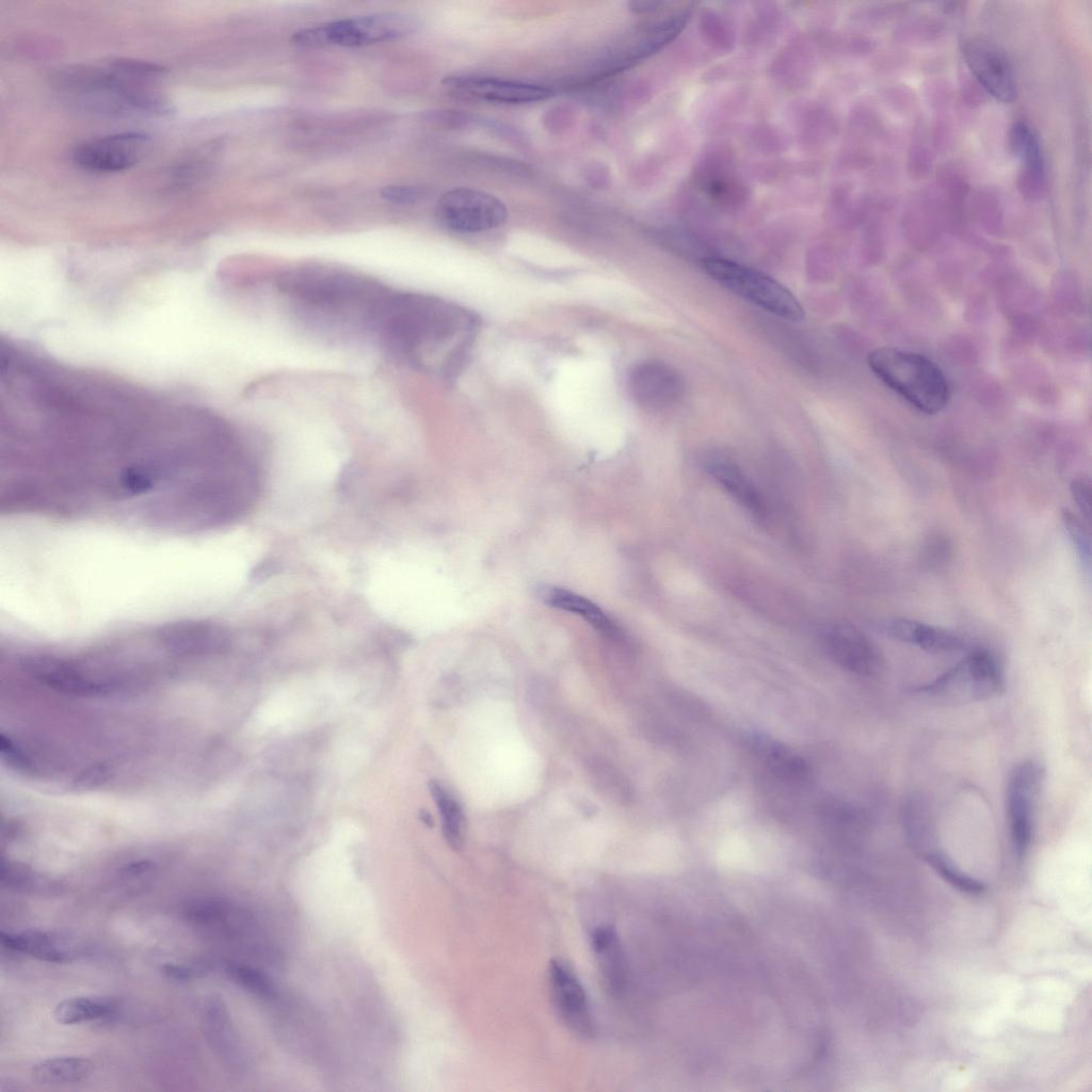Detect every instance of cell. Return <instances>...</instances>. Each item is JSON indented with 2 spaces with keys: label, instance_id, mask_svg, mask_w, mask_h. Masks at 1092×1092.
<instances>
[{
  "label": "cell",
  "instance_id": "cell-29",
  "mask_svg": "<svg viewBox=\"0 0 1092 1092\" xmlns=\"http://www.w3.org/2000/svg\"><path fill=\"white\" fill-rule=\"evenodd\" d=\"M928 864L950 885L968 894H980L984 885L980 881L961 871L945 854L929 852L926 855Z\"/></svg>",
  "mask_w": 1092,
  "mask_h": 1092
},
{
  "label": "cell",
  "instance_id": "cell-4",
  "mask_svg": "<svg viewBox=\"0 0 1092 1092\" xmlns=\"http://www.w3.org/2000/svg\"><path fill=\"white\" fill-rule=\"evenodd\" d=\"M417 27V20L407 13L385 12L302 29L293 33L291 41L305 48L358 47L405 37Z\"/></svg>",
  "mask_w": 1092,
  "mask_h": 1092
},
{
  "label": "cell",
  "instance_id": "cell-8",
  "mask_svg": "<svg viewBox=\"0 0 1092 1092\" xmlns=\"http://www.w3.org/2000/svg\"><path fill=\"white\" fill-rule=\"evenodd\" d=\"M1042 780L1043 769L1032 759L1015 765L1008 776L1006 810L1012 847L1018 857L1026 854L1033 838Z\"/></svg>",
  "mask_w": 1092,
  "mask_h": 1092
},
{
  "label": "cell",
  "instance_id": "cell-28",
  "mask_svg": "<svg viewBox=\"0 0 1092 1092\" xmlns=\"http://www.w3.org/2000/svg\"><path fill=\"white\" fill-rule=\"evenodd\" d=\"M221 967L230 980L246 991L264 998L275 995L272 980L258 968L234 960L222 961Z\"/></svg>",
  "mask_w": 1092,
  "mask_h": 1092
},
{
  "label": "cell",
  "instance_id": "cell-25",
  "mask_svg": "<svg viewBox=\"0 0 1092 1092\" xmlns=\"http://www.w3.org/2000/svg\"><path fill=\"white\" fill-rule=\"evenodd\" d=\"M0 880L3 886L23 894L53 895L59 889L53 879L14 861H2Z\"/></svg>",
  "mask_w": 1092,
  "mask_h": 1092
},
{
  "label": "cell",
  "instance_id": "cell-16",
  "mask_svg": "<svg viewBox=\"0 0 1092 1092\" xmlns=\"http://www.w3.org/2000/svg\"><path fill=\"white\" fill-rule=\"evenodd\" d=\"M202 1025L208 1045L229 1071L239 1073L246 1067V1056L224 1001L208 996L200 1007Z\"/></svg>",
  "mask_w": 1092,
  "mask_h": 1092
},
{
  "label": "cell",
  "instance_id": "cell-14",
  "mask_svg": "<svg viewBox=\"0 0 1092 1092\" xmlns=\"http://www.w3.org/2000/svg\"><path fill=\"white\" fill-rule=\"evenodd\" d=\"M630 394L645 410H668L682 399L685 381L671 365L647 359L633 366L628 379Z\"/></svg>",
  "mask_w": 1092,
  "mask_h": 1092
},
{
  "label": "cell",
  "instance_id": "cell-32",
  "mask_svg": "<svg viewBox=\"0 0 1092 1092\" xmlns=\"http://www.w3.org/2000/svg\"><path fill=\"white\" fill-rule=\"evenodd\" d=\"M382 197L395 204H413L422 195L420 189L412 186H387L381 191Z\"/></svg>",
  "mask_w": 1092,
  "mask_h": 1092
},
{
  "label": "cell",
  "instance_id": "cell-5",
  "mask_svg": "<svg viewBox=\"0 0 1092 1092\" xmlns=\"http://www.w3.org/2000/svg\"><path fill=\"white\" fill-rule=\"evenodd\" d=\"M1002 687L999 661L990 651L977 648L917 691L935 703L959 705L990 698Z\"/></svg>",
  "mask_w": 1092,
  "mask_h": 1092
},
{
  "label": "cell",
  "instance_id": "cell-30",
  "mask_svg": "<svg viewBox=\"0 0 1092 1092\" xmlns=\"http://www.w3.org/2000/svg\"><path fill=\"white\" fill-rule=\"evenodd\" d=\"M1062 521L1083 571L1090 576L1091 542L1090 534L1085 523L1080 517L1070 511H1064L1062 513Z\"/></svg>",
  "mask_w": 1092,
  "mask_h": 1092
},
{
  "label": "cell",
  "instance_id": "cell-13",
  "mask_svg": "<svg viewBox=\"0 0 1092 1092\" xmlns=\"http://www.w3.org/2000/svg\"><path fill=\"white\" fill-rule=\"evenodd\" d=\"M965 63L978 83L995 99L1010 102L1016 95L1012 66L1003 50L989 38H967L962 49Z\"/></svg>",
  "mask_w": 1092,
  "mask_h": 1092
},
{
  "label": "cell",
  "instance_id": "cell-26",
  "mask_svg": "<svg viewBox=\"0 0 1092 1092\" xmlns=\"http://www.w3.org/2000/svg\"><path fill=\"white\" fill-rule=\"evenodd\" d=\"M755 752L762 758L769 770L781 778L800 781L807 776L805 761L790 750L773 741H755Z\"/></svg>",
  "mask_w": 1092,
  "mask_h": 1092
},
{
  "label": "cell",
  "instance_id": "cell-15",
  "mask_svg": "<svg viewBox=\"0 0 1092 1092\" xmlns=\"http://www.w3.org/2000/svg\"><path fill=\"white\" fill-rule=\"evenodd\" d=\"M820 641L828 655L852 673L871 676L882 669L883 658L878 647L850 624L825 626L820 632Z\"/></svg>",
  "mask_w": 1092,
  "mask_h": 1092
},
{
  "label": "cell",
  "instance_id": "cell-6",
  "mask_svg": "<svg viewBox=\"0 0 1092 1092\" xmlns=\"http://www.w3.org/2000/svg\"><path fill=\"white\" fill-rule=\"evenodd\" d=\"M701 268L730 292L780 318L801 321L804 309L794 294L773 277L724 258L706 257Z\"/></svg>",
  "mask_w": 1092,
  "mask_h": 1092
},
{
  "label": "cell",
  "instance_id": "cell-3",
  "mask_svg": "<svg viewBox=\"0 0 1092 1092\" xmlns=\"http://www.w3.org/2000/svg\"><path fill=\"white\" fill-rule=\"evenodd\" d=\"M868 365L892 390L926 414H936L948 403L949 385L943 371L922 354L892 347L871 351Z\"/></svg>",
  "mask_w": 1092,
  "mask_h": 1092
},
{
  "label": "cell",
  "instance_id": "cell-18",
  "mask_svg": "<svg viewBox=\"0 0 1092 1092\" xmlns=\"http://www.w3.org/2000/svg\"><path fill=\"white\" fill-rule=\"evenodd\" d=\"M703 466L711 479L749 514L760 521L768 518V509L760 493L735 461L722 453H710L704 457Z\"/></svg>",
  "mask_w": 1092,
  "mask_h": 1092
},
{
  "label": "cell",
  "instance_id": "cell-1",
  "mask_svg": "<svg viewBox=\"0 0 1092 1092\" xmlns=\"http://www.w3.org/2000/svg\"><path fill=\"white\" fill-rule=\"evenodd\" d=\"M166 69L156 63L116 59L106 66L74 65L54 76L60 91L99 111L162 114L171 110L157 82Z\"/></svg>",
  "mask_w": 1092,
  "mask_h": 1092
},
{
  "label": "cell",
  "instance_id": "cell-7",
  "mask_svg": "<svg viewBox=\"0 0 1092 1092\" xmlns=\"http://www.w3.org/2000/svg\"><path fill=\"white\" fill-rule=\"evenodd\" d=\"M508 213L505 204L496 195L465 187L445 192L435 210L438 222L459 234H477L497 228L505 223Z\"/></svg>",
  "mask_w": 1092,
  "mask_h": 1092
},
{
  "label": "cell",
  "instance_id": "cell-27",
  "mask_svg": "<svg viewBox=\"0 0 1092 1092\" xmlns=\"http://www.w3.org/2000/svg\"><path fill=\"white\" fill-rule=\"evenodd\" d=\"M430 791L441 817L443 835L453 850H460L464 840V816L461 806L439 783H430Z\"/></svg>",
  "mask_w": 1092,
  "mask_h": 1092
},
{
  "label": "cell",
  "instance_id": "cell-12",
  "mask_svg": "<svg viewBox=\"0 0 1092 1092\" xmlns=\"http://www.w3.org/2000/svg\"><path fill=\"white\" fill-rule=\"evenodd\" d=\"M441 84L456 96L505 105L539 102L553 96L551 89L541 84L470 74L449 75Z\"/></svg>",
  "mask_w": 1092,
  "mask_h": 1092
},
{
  "label": "cell",
  "instance_id": "cell-11",
  "mask_svg": "<svg viewBox=\"0 0 1092 1092\" xmlns=\"http://www.w3.org/2000/svg\"><path fill=\"white\" fill-rule=\"evenodd\" d=\"M548 980L551 1001L562 1024L578 1038H593L595 1022L588 996L569 963L560 958L552 959Z\"/></svg>",
  "mask_w": 1092,
  "mask_h": 1092
},
{
  "label": "cell",
  "instance_id": "cell-21",
  "mask_svg": "<svg viewBox=\"0 0 1092 1092\" xmlns=\"http://www.w3.org/2000/svg\"><path fill=\"white\" fill-rule=\"evenodd\" d=\"M592 948L606 986L617 995L626 983V960L616 931L610 926L597 927L592 933Z\"/></svg>",
  "mask_w": 1092,
  "mask_h": 1092
},
{
  "label": "cell",
  "instance_id": "cell-31",
  "mask_svg": "<svg viewBox=\"0 0 1092 1092\" xmlns=\"http://www.w3.org/2000/svg\"><path fill=\"white\" fill-rule=\"evenodd\" d=\"M1071 493L1082 517L1090 524L1092 494L1090 479L1083 475L1074 478L1071 482Z\"/></svg>",
  "mask_w": 1092,
  "mask_h": 1092
},
{
  "label": "cell",
  "instance_id": "cell-24",
  "mask_svg": "<svg viewBox=\"0 0 1092 1092\" xmlns=\"http://www.w3.org/2000/svg\"><path fill=\"white\" fill-rule=\"evenodd\" d=\"M115 1005L103 997L77 996L60 1001L54 1010V1019L63 1025H76L110 1017Z\"/></svg>",
  "mask_w": 1092,
  "mask_h": 1092
},
{
  "label": "cell",
  "instance_id": "cell-23",
  "mask_svg": "<svg viewBox=\"0 0 1092 1092\" xmlns=\"http://www.w3.org/2000/svg\"><path fill=\"white\" fill-rule=\"evenodd\" d=\"M93 1069V1063L86 1058L57 1057L34 1064L32 1077L42 1085H67L85 1079Z\"/></svg>",
  "mask_w": 1092,
  "mask_h": 1092
},
{
  "label": "cell",
  "instance_id": "cell-2",
  "mask_svg": "<svg viewBox=\"0 0 1092 1092\" xmlns=\"http://www.w3.org/2000/svg\"><path fill=\"white\" fill-rule=\"evenodd\" d=\"M384 311L387 335L413 352L456 346L469 337L475 323L462 308L429 296H395Z\"/></svg>",
  "mask_w": 1092,
  "mask_h": 1092
},
{
  "label": "cell",
  "instance_id": "cell-10",
  "mask_svg": "<svg viewBox=\"0 0 1092 1092\" xmlns=\"http://www.w3.org/2000/svg\"><path fill=\"white\" fill-rule=\"evenodd\" d=\"M149 144L146 134L118 132L92 139L75 147L74 163L87 172L116 173L131 168L144 156Z\"/></svg>",
  "mask_w": 1092,
  "mask_h": 1092
},
{
  "label": "cell",
  "instance_id": "cell-33",
  "mask_svg": "<svg viewBox=\"0 0 1092 1092\" xmlns=\"http://www.w3.org/2000/svg\"><path fill=\"white\" fill-rule=\"evenodd\" d=\"M163 974L175 980H188L194 977L197 973L203 971V967H194L186 964L167 963L161 967Z\"/></svg>",
  "mask_w": 1092,
  "mask_h": 1092
},
{
  "label": "cell",
  "instance_id": "cell-17",
  "mask_svg": "<svg viewBox=\"0 0 1092 1092\" xmlns=\"http://www.w3.org/2000/svg\"><path fill=\"white\" fill-rule=\"evenodd\" d=\"M1009 144L1021 164L1018 189L1030 199L1042 197L1046 190V168L1038 135L1027 124L1018 121L1010 129Z\"/></svg>",
  "mask_w": 1092,
  "mask_h": 1092
},
{
  "label": "cell",
  "instance_id": "cell-9",
  "mask_svg": "<svg viewBox=\"0 0 1092 1092\" xmlns=\"http://www.w3.org/2000/svg\"><path fill=\"white\" fill-rule=\"evenodd\" d=\"M186 918L203 929L229 940L248 944L266 958L273 956L255 916L245 909L221 899H198L184 909Z\"/></svg>",
  "mask_w": 1092,
  "mask_h": 1092
},
{
  "label": "cell",
  "instance_id": "cell-19",
  "mask_svg": "<svg viewBox=\"0 0 1092 1092\" xmlns=\"http://www.w3.org/2000/svg\"><path fill=\"white\" fill-rule=\"evenodd\" d=\"M0 942L6 949L25 953L42 961L66 963L77 956L73 942L55 932L43 930H26L11 933L2 931Z\"/></svg>",
  "mask_w": 1092,
  "mask_h": 1092
},
{
  "label": "cell",
  "instance_id": "cell-20",
  "mask_svg": "<svg viewBox=\"0 0 1092 1092\" xmlns=\"http://www.w3.org/2000/svg\"><path fill=\"white\" fill-rule=\"evenodd\" d=\"M892 638L931 653H949L965 646L963 639L944 628L905 617H892L882 623Z\"/></svg>",
  "mask_w": 1092,
  "mask_h": 1092
},
{
  "label": "cell",
  "instance_id": "cell-22",
  "mask_svg": "<svg viewBox=\"0 0 1092 1092\" xmlns=\"http://www.w3.org/2000/svg\"><path fill=\"white\" fill-rule=\"evenodd\" d=\"M545 604L581 616L600 632L616 637L619 631L610 617L593 601L568 590L544 585L539 592Z\"/></svg>",
  "mask_w": 1092,
  "mask_h": 1092
}]
</instances>
